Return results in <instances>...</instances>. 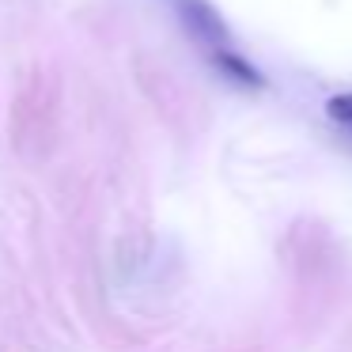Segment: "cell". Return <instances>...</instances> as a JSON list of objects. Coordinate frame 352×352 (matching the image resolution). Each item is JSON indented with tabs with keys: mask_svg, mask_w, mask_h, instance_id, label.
<instances>
[{
	"mask_svg": "<svg viewBox=\"0 0 352 352\" xmlns=\"http://www.w3.org/2000/svg\"><path fill=\"white\" fill-rule=\"evenodd\" d=\"M178 19L190 31V38L205 42L208 50L228 46V23H223V16L208 0H178Z\"/></svg>",
	"mask_w": 352,
	"mask_h": 352,
	"instance_id": "obj_1",
	"label": "cell"
},
{
	"mask_svg": "<svg viewBox=\"0 0 352 352\" xmlns=\"http://www.w3.org/2000/svg\"><path fill=\"white\" fill-rule=\"evenodd\" d=\"M212 65H216L220 76H228L231 84H239V87H250V91H261V87H265V76L258 72V65L246 61L243 54H235V50H228V46L212 50Z\"/></svg>",
	"mask_w": 352,
	"mask_h": 352,
	"instance_id": "obj_2",
	"label": "cell"
},
{
	"mask_svg": "<svg viewBox=\"0 0 352 352\" xmlns=\"http://www.w3.org/2000/svg\"><path fill=\"white\" fill-rule=\"evenodd\" d=\"M326 114L341 125H352V95H333V99L326 102Z\"/></svg>",
	"mask_w": 352,
	"mask_h": 352,
	"instance_id": "obj_3",
	"label": "cell"
}]
</instances>
